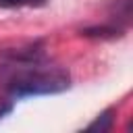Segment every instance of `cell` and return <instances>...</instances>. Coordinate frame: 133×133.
Returning <instances> with one entry per match:
<instances>
[{"label": "cell", "mask_w": 133, "mask_h": 133, "mask_svg": "<svg viewBox=\"0 0 133 133\" xmlns=\"http://www.w3.org/2000/svg\"><path fill=\"white\" fill-rule=\"evenodd\" d=\"M44 60V58H42ZM42 60H10L0 66V85L12 98L52 96L71 87V75L58 66H46Z\"/></svg>", "instance_id": "cell-1"}, {"label": "cell", "mask_w": 133, "mask_h": 133, "mask_svg": "<svg viewBox=\"0 0 133 133\" xmlns=\"http://www.w3.org/2000/svg\"><path fill=\"white\" fill-rule=\"evenodd\" d=\"M81 33L85 37H114V35H121V29H116V27H87Z\"/></svg>", "instance_id": "cell-3"}, {"label": "cell", "mask_w": 133, "mask_h": 133, "mask_svg": "<svg viewBox=\"0 0 133 133\" xmlns=\"http://www.w3.org/2000/svg\"><path fill=\"white\" fill-rule=\"evenodd\" d=\"M112 121H114V110L108 108V110H104L94 123H89L87 129H89V131H110V129H112Z\"/></svg>", "instance_id": "cell-2"}, {"label": "cell", "mask_w": 133, "mask_h": 133, "mask_svg": "<svg viewBox=\"0 0 133 133\" xmlns=\"http://www.w3.org/2000/svg\"><path fill=\"white\" fill-rule=\"evenodd\" d=\"M46 0H0L2 8H19V6H44Z\"/></svg>", "instance_id": "cell-4"}, {"label": "cell", "mask_w": 133, "mask_h": 133, "mask_svg": "<svg viewBox=\"0 0 133 133\" xmlns=\"http://www.w3.org/2000/svg\"><path fill=\"white\" fill-rule=\"evenodd\" d=\"M12 110V104H6V106H0V116L2 114H6V112H10Z\"/></svg>", "instance_id": "cell-5"}]
</instances>
